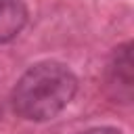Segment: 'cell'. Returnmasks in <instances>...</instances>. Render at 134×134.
<instances>
[{
	"instance_id": "6da1fadb",
	"label": "cell",
	"mask_w": 134,
	"mask_h": 134,
	"mask_svg": "<svg viewBox=\"0 0 134 134\" xmlns=\"http://www.w3.org/2000/svg\"><path fill=\"white\" fill-rule=\"evenodd\" d=\"M77 80L73 71L59 61L31 65L13 90L15 111L29 121H46L59 115L75 96Z\"/></svg>"
},
{
	"instance_id": "7a4b0ae2",
	"label": "cell",
	"mask_w": 134,
	"mask_h": 134,
	"mask_svg": "<svg viewBox=\"0 0 134 134\" xmlns=\"http://www.w3.org/2000/svg\"><path fill=\"white\" fill-rule=\"evenodd\" d=\"M107 86L113 90L115 98H121L124 103L132 96V59H130V44H124L115 50L113 61L109 65V80Z\"/></svg>"
},
{
	"instance_id": "3957f363",
	"label": "cell",
	"mask_w": 134,
	"mask_h": 134,
	"mask_svg": "<svg viewBox=\"0 0 134 134\" xmlns=\"http://www.w3.org/2000/svg\"><path fill=\"white\" fill-rule=\"evenodd\" d=\"M27 8L23 0H0V44L10 42L25 25Z\"/></svg>"
},
{
	"instance_id": "277c9868",
	"label": "cell",
	"mask_w": 134,
	"mask_h": 134,
	"mask_svg": "<svg viewBox=\"0 0 134 134\" xmlns=\"http://www.w3.org/2000/svg\"><path fill=\"white\" fill-rule=\"evenodd\" d=\"M80 134H121V132L115 130V128H92V130H86V132H80Z\"/></svg>"
}]
</instances>
